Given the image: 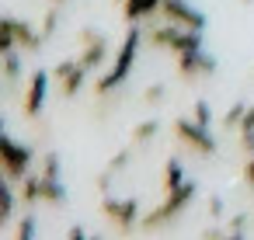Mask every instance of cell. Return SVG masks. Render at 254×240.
<instances>
[{
	"mask_svg": "<svg viewBox=\"0 0 254 240\" xmlns=\"http://www.w3.org/2000/svg\"><path fill=\"white\" fill-rule=\"evenodd\" d=\"M244 4H251V0H244Z\"/></svg>",
	"mask_w": 254,
	"mask_h": 240,
	"instance_id": "d590c367",
	"label": "cell"
},
{
	"mask_svg": "<svg viewBox=\"0 0 254 240\" xmlns=\"http://www.w3.org/2000/svg\"><path fill=\"white\" fill-rule=\"evenodd\" d=\"M219 240H251V237H244V233H223Z\"/></svg>",
	"mask_w": 254,
	"mask_h": 240,
	"instance_id": "1f68e13d",
	"label": "cell"
},
{
	"mask_svg": "<svg viewBox=\"0 0 254 240\" xmlns=\"http://www.w3.org/2000/svg\"><path fill=\"white\" fill-rule=\"evenodd\" d=\"M4 60H0V66H4V84H7V94H14L18 91V84H21V56H18V49H7V53H0Z\"/></svg>",
	"mask_w": 254,
	"mask_h": 240,
	"instance_id": "5bb4252c",
	"label": "cell"
},
{
	"mask_svg": "<svg viewBox=\"0 0 254 240\" xmlns=\"http://www.w3.org/2000/svg\"><path fill=\"white\" fill-rule=\"evenodd\" d=\"M191 119H195L198 125H205V129H209V122H212V108H209V101H195Z\"/></svg>",
	"mask_w": 254,
	"mask_h": 240,
	"instance_id": "cb8c5ba5",
	"label": "cell"
},
{
	"mask_svg": "<svg viewBox=\"0 0 254 240\" xmlns=\"http://www.w3.org/2000/svg\"><path fill=\"white\" fill-rule=\"evenodd\" d=\"M244 184L254 188V157H247V164H244Z\"/></svg>",
	"mask_w": 254,
	"mask_h": 240,
	"instance_id": "f546056e",
	"label": "cell"
},
{
	"mask_svg": "<svg viewBox=\"0 0 254 240\" xmlns=\"http://www.w3.org/2000/svg\"><path fill=\"white\" fill-rule=\"evenodd\" d=\"M56 25H60V4H49V11H46V18H42V35L49 39V35L56 32Z\"/></svg>",
	"mask_w": 254,
	"mask_h": 240,
	"instance_id": "7402d4cb",
	"label": "cell"
},
{
	"mask_svg": "<svg viewBox=\"0 0 254 240\" xmlns=\"http://www.w3.org/2000/svg\"><path fill=\"white\" fill-rule=\"evenodd\" d=\"M49 80H53V70H35L28 77V91H25V101H21L28 119H39V112L46 105V94H49Z\"/></svg>",
	"mask_w": 254,
	"mask_h": 240,
	"instance_id": "7c38bea8",
	"label": "cell"
},
{
	"mask_svg": "<svg viewBox=\"0 0 254 240\" xmlns=\"http://www.w3.org/2000/svg\"><path fill=\"white\" fill-rule=\"evenodd\" d=\"M0 160H4V174H7V184H21L28 174H32V160H35V150L28 143H18L11 136L0 139Z\"/></svg>",
	"mask_w": 254,
	"mask_h": 240,
	"instance_id": "3957f363",
	"label": "cell"
},
{
	"mask_svg": "<svg viewBox=\"0 0 254 240\" xmlns=\"http://www.w3.org/2000/svg\"><path fill=\"white\" fill-rule=\"evenodd\" d=\"M209 216H212V219H219V216H223V198H216V195L209 198Z\"/></svg>",
	"mask_w": 254,
	"mask_h": 240,
	"instance_id": "83f0119b",
	"label": "cell"
},
{
	"mask_svg": "<svg viewBox=\"0 0 254 240\" xmlns=\"http://www.w3.org/2000/svg\"><path fill=\"white\" fill-rule=\"evenodd\" d=\"M87 70H98L105 60H108V39L98 32V28H84L80 32V56H77Z\"/></svg>",
	"mask_w": 254,
	"mask_h": 240,
	"instance_id": "8fae6325",
	"label": "cell"
},
{
	"mask_svg": "<svg viewBox=\"0 0 254 240\" xmlns=\"http://www.w3.org/2000/svg\"><path fill=\"white\" fill-rule=\"evenodd\" d=\"M143 35H146V32H139V25H132V28L126 32V39H122V46H119V53H115L112 70L101 73L98 84H94V94H98V98H108V94H112V91L132 73V63H136V56H139V42H143Z\"/></svg>",
	"mask_w": 254,
	"mask_h": 240,
	"instance_id": "6da1fadb",
	"label": "cell"
},
{
	"mask_svg": "<svg viewBox=\"0 0 254 240\" xmlns=\"http://www.w3.org/2000/svg\"><path fill=\"white\" fill-rule=\"evenodd\" d=\"M42 202H49V205H66V188L60 184V178H42Z\"/></svg>",
	"mask_w": 254,
	"mask_h": 240,
	"instance_id": "e0dca14e",
	"label": "cell"
},
{
	"mask_svg": "<svg viewBox=\"0 0 254 240\" xmlns=\"http://www.w3.org/2000/svg\"><path fill=\"white\" fill-rule=\"evenodd\" d=\"M164 98H167V84H150L143 91V105H160Z\"/></svg>",
	"mask_w": 254,
	"mask_h": 240,
	"instance_id": "603a6c76",
	"label": "cell"
},
{
	"mask_svg": "<svg viewBox=\"0 0 254 240\" xmlns=\"http://www.w3.org/2000/svg\"><path fill=\"white\" fill-rule=\"evenodd\" d=\"M0 32H7V35L14 39V46H18V49H28V53H39L42 42H46L42 28H35V25L21 21V18H11V14L0 21Z\"/></svg>",
	"mask_w": 254,
	"mask_h": 240,
	"instance_id": "52a82bcc",
	"label": "cell"
},
{
	"mask_svg": "<svg viewBox=\"0 0 254 240\" xmlns=\"http://www.w3.org/2000/svg\"><path fill=\"white\" fill-rule=\"evenodd\" d=\"M223 237V230H205V240H219Z\"/></svg>",
	"mask_w": 254,
	"mask_h": 240,
	"instance_id": "d6a6232c",
	"label": "cell"
},
{
	"mask_svg": "<svg viewBox=\"0 0 254 240\" xmlns=\"http://www.w3.org/2000/svg\"><path fill=\"white\" fill-rule=\"evenodd\" d=\"M60 164H63V160H60V153H56V150H49V153L42 157V178H60Z\"/></svg>",
	"mask_w": 254,
	"mask_h": 240,
	"instance_id": "44dd1931",
	"label": "cell"
},
{
	"mask_svg": "<svg viewBox=\"0 0 254 240\" xmlns=\"http://www.w3.org/2000/svg\"><path fill=\"white\" fill-rule=\"evenodd\" d=\"M244 115H247V105H244V101H237V105H230V112L223 115V129H240V122H244Z\"/></svg>",
	"mask_w": 254,
	"mask_h": 240,
	"instance_id": "d6986e66",
	"label": "cell"
},
{
	"mask_svg": "<svg viewBox=\"0 0 254 240\" xmlns=\"http://www.w3.org/2000/svg\"><path fill=\"white\" fill-rule=\"evenodd\" d=\"M87 73H91V70H87L80 60H63V63H56V70H53V80L60 84V94H63V98H73V94L84 87Z\"/></svg>",
	"mask_w": 254,
	"mask_h": 240,
	"instance_id": "30bf717a",
	"label": "cell"
},
{
	"mask_svg": "<svg viewBox=\"0 0 254 240\" xmlns=\"http://www.w3.org/2000/svg\"><path fill=\"white\" fill-rule=\"evenodd\" d=\"M146 42H153L157 49H171L174 56L178 53H191V49H202V32H191V28H181V25H160V28H150L146 32Z\"/></svg>",
	"mask_w": 254,
	"mask_h": 240,
	"instance_id": "277c9868",
	"label": "cell"
},
{
	"mask_svg": "<svg viewBox=\"0 0 254 240\" xmlns=\"http://www.w3.org/2000/svg\"><path fill=\"white\" fill-rule=\"evenodd\" d=\"M18 198L25 202V209H32L35 202H42V171H32V174L21 181V191H18Z\"/></svg>",
	"mask_w": 254,
	"mask_h": 240,
	"instance_id": "9a60e30c",
	"label": "cell"
},
{
	"mask_svg": "<svg viewBox=\"0 0 254 240\" xmlns=\"http://www.w3.org/2000/svg\"><path fill=\"white\" fill-rule=\"evenodd\" d=\"M49 4H63V0H49Z\"/></svg>",
	"mask_w": 254,
	"mask_h": 240,
	"instance_id": "836d02e7",
	"label": "cell"
},
{
	"mask_svg": "<svg viewBox=\"0 0 254 240\" xmlns=\"http://www.w3.org/2000/svg\"><path fill=\"white\" fill-rule=\"evenodd\" d=\"M160 14H164L171 25H181V28H191V32H202V28H205V14L195 11L188 0H164V4H160Z\"/></svg>",
	"mask_w": 254,
	"mask_h": 240,
	"instance_id": "9c48e42d",
	"label": "cell"
},
{
	"mask_svg": "<svg viewBox=\"0 0 254 240\" xmlns=\"http://www.w3.org/2000/svg\"><path fill=\"white\" fill-rule=\"evenodd\" d=\"M66 240H91V237L84 233V226H70V233H66Z\"/></svg>",
	"mask_w": 254,
	"mask_h": 240,
	"instance_id": "4dcf8cb0",
	"label": "cell"
},
{
	"mask_svg": "<svg viewBox=\"0 0 254 240\" xmlns=\"http://www.w3.org/2000/svg\"><path fill=\"white\" fill-rule=\"evenodd\" d=\"M178 77L181 80H202V77H209V73H216V60L209 56V53H202V49H191V53H178Z\"/></svg>",
	"mask_w": 254,
	"mask_h": 240,
	"instance_id": "ba28073f",
	"label": "cell"
},
{
	"mask_svg": "<svg viewBox=\"0 0 254 240\" xmlns=\"http://www.w3.org/2000/svg\"><path fill=\"white\" fill-rule=\"evenodd\" d=\"M181 184H185V167H181L178 157H167V164H164V191H174Z\"/></svg>",
	"mask_w": 254,
	"mask_h": 240,
	"instance_id": "2e32d148",
	"label": "cell"
},
{
	"mask_svg": "<svg viewBox=\"0 0 254 240\" xmlns=\"http://www.w3.org/2000/svg\"><path fill=\"white\" fill-rule=\"evenodd\" d=\"M14 202H21V198H14V191H4V209H0V223H11L14 219Z\"/></svg>",
	"mask_w": 254,
	"mask_h": 240,
	"instance_id": "d4e9b609",
	"label": "cell"
},
{
	"mask_svg": "<svg viewBox=\"0 0 254 240\" xmlns=\"http://www.w3.org/2000/svg\"><path fill=\"white\" fill-rule=\"evenodd\" d=\"M195 191H198V184L195 181H185L181 188H174V191H164V202L157 205V209H150L146 216H143V230L146 233H153V230H160V226H167L171 219H178L185 209H188V202L195 198Z\"/></svg>",
	"mask_w": 254,
	"mask_h": 240,
	"instance_id": "7a4b0ae2",
	"label": "cell"
},
{
	"mask_svg": "<svg viewBox=\"0 0 254 240\" xmlns=\"http://www.w3.org/2000/svg\"><path fill=\"white\" fill-rule=\"evenodd\" d=\"M174 136H178L188 150H195V153H202V157H216V150H219V143L212 139V132H209L205 125H198L195 119H178V122H174Z\"/></svg>",
	"mask_w": 254,
	"mask_h": 240,
	"instance_id": "5b68a950",
	"label": "cell"
},
{
	"mask_svg": "<svg viewBox=\"0 0 254 240\" xmlns=\"http://www.w3.org/2000/svg\"><path fill=\"white\" fill-rule=\"evenodd\" d=\"M101 212L119 226V233H129L136 226V216H139V198H112V195H105Z\"/></svg>",
	"mask_w": 254,
	"mask_h": 240,
	"instance_id": "8992f818",
	"label": "cell"
},
{
	"mask_svg": "<svg viewBox=\"0 0 254 240\" xmlns=\"http://www.w3.org/2000/svg\"><path fill=\"white\" fill-rule=\"evenodd\" d=\"M251 129H254V105H247V115L240 122V132H251Z\"/></svg>",
	"mask_w": 254,
	"mask_h": 240,
	"instance_id": "f1b7e54d",
	"label": "cell"
},
{
	"mask_svg": "<svg viewBox=\"0 0 254 240\" xmlns=\"http://www.w3.org/2000/svg\"><path fill=\"white\" fill-rule=\"evenodd\" d=\"M160 4L164 0H122V14H126L129 25H139V21L160 14Z\"/></svg>",
	"mask_w": 254,
	"mask_h": 240,
	"instance_id": "4fadbf2b",
	"label": "cell"
},
{
	"mask_svg": "<svg viewBox=\"0 0 254 240\" xmlns=\"http://www.w3.org/2000/svg\"><path fill=\"white\" fill-rule=\"evenodd\" d=\"M91 240H101V237H91Z\"/></svg>",
	"mask_w": 254,
	"mask_h": 240,
	"instance_id": "e575fe53",
	"label": "cell"
},
{
	"mask_svg": "<svg viewBox=\"0 0 254 240\" xmlns=\"http://www.w3.org/2000/svg\"><path fill=\"white\" fill-rule=\"evenodd\" d=\"M247 223H251V216H247V212H237V216L226 223V233H244V230H247Z\"/></svg>",
	"mask_w": 254,
	"mask_h": 240,
	"instance_id": "484cf974",
	"label": "cell"
},
{
	"mask_svg": "<svg viewBox=\"0 0 254 240\" xmlns=\"http://www.w3.org/2000/svg\"><path fill=\"white\" fill-rule=\"evenodd\" d=\"M157 132H160V122H157V119H146V122H139V125L132 129V146H143V143H150Z\"/></svg>",
	"mask_w": 254,
	"mask_h": 240,
	"instance_id": "ac0fdd59",
	"label": "cell"
},
{
	"mask_svg": "<svg viewBox=\"0 0 254 240\" xmlns=\"http://www.w3.org/2000/svg\"><path fill=\"white\" fill-rule=\"evenodd\" d=\"M35 216L32 212H25L21 219H18V230H14V240H35Z\"/></svg>",
	"mask_w": 254,
	"mask_h": 240,
	"instance_id": "ffe728a7",
	"label": "cell"
},
{
	"mask_svg": "<svg viewBox=\"0 0 254 240\" xmlns=\"http://www.w3.org/2000/svg\"><path fill=\"white\" fill-rule=\"evenodd\" d=\"M240 150H244L247 157H254V129H251V132H240Z\"/></svg>",
	"mask_w": 254,
	"mask_h": 240,
	"instance_id": "4316f807",
	"label": "cell"
}]
</instances>
